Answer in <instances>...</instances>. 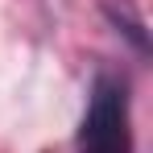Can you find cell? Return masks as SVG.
Segmentation results:
<instances>
[{
  "label": "cell",
  "mask_w": 153,
  "mask_h": 153,
  "mask_svg": "<svg viewBox=\"0 0 153 153\" xmlns=\"http://www.w3.org/2000/svg\"><path fill=\"white\" fill-rule=\"evenodd\" d=\"M79 153H132V120H128V95L124 83L100 79L91 108L83 116Z\"/></svg>",
  "instance_id": "6da1fadb"
}]
</instances>
